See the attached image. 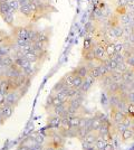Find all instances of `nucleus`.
Returning <instances> with one entry per match:
<instances>
[{
	"mask_svg": "<svg viewBox=\"0 0 134 150\" xmlns=\"http://www.w3.org/2000/svg\"><path fill=\"white\" fill-rule=\"evenodd\" d=\"M120 136H121L122 142H128V140H132L134 138V131L132 130V128H128L125 131L122 132Z\"/></svg>",
	"mask_w": 134,
	"mask_h": 150,
	"instance_id": "nucleus-16",
	"label": "nucleus"
},
{
	"mask_svg": "<svg viewBox=\"0 0 134 150\" xmlns=\"http://www.w3.org/2000/svg\"><path fill=\"white\" fill-rule=\"evenodd\" d=\"M112 29L114 31V35L116 39L117 40H121L122 37H123V34H124V31H123V26L122 25H117L115 26V27H112Z\"/></svg>",
	"mask_w": 134,
	"mask_h": 150,
	"instance_id": "nucleus-25",
	"label": "nucleus"
},
{
	"mask_svg": "<svg viewBox=\"0 0 134 150\" xmlns=\"http://www.w3.org/2000/svg\"><path fill=\"white\" fill-rule=\"evenodd\" d=\"M15 111V106L9 105V104H4L0 106V114L5 120H8L9 118H11Z\"/></svg>",
	"mask_w": 134,
	"mask_h": 150,
	"instance_id": "nucleus-9",
	"label": "nucleus"
},
{
	"mask_svg": "<svg viewBox=\"0 0 134 150\" xmlns=\"http://www.w3.org/2000/svg\"><path fill=\"white\" fill-rule=\"evenodd\" d=\"M111 77H112L113 82H117V83L122 82V73L119 72V71H116V69L111 73Z\"/></svg>",
	"mask_w": 134,
	"mask_h": 150,
	"instance_id": "nucleus-33",
	"label": "nucleus"
},
{
	"mask_svg": "<svg viewBox=\"0 0 134 150\" xmlns=\"http://www.w3.org/2000/svg\"><path fill=\"white\" fill-rule=\"evenodd\" d=\"M60 125H62V117L55 113H49V117L47 118V127L58 129Z\"/></svg>",
	"mask_w": 134,
	"mask_h": 150,
	"instance_id": "nucleus-7",
	"label": "nucleus"
},
{
	"mask_svg": "<svg viewBox=\"0 0 134 150\" xmlns=\"http://www.w3.org/2000/svg\"><path fill=\"white\" fill-rule=\"evenodd\" d=\"M17 150H30V147H29L28 144L21 142V144H19V147L17 148Z\"/></svg>",
	"mask_w": 134,
	"mask_h": 150,
	"instance_id": "nucleus-47",
	"label": "nucleus"
},
{
	"mask_svg": "<svg viewBox=\"0 0 134 150\" xmlns=\"http://www.w3.org/2000/svg\"><path fill=\"white\" fill-rule=\"evenodd\" d=\"M92 50H93V53H94L95 61H97V62L102 63L103 61L107 57L106 56V54H105V48L102 47L100 44H97V42H96V40H95V43H94V45H93Z\"/></svg>",
	"mask_w": 134,
	"mask_h": 150,
	"instance_id": "nucleus-3",
	"label": "nucleus"
},
{
	"mask_svg": "<svg viewBox=\"0 0 134 150\" xmlns=\"http://www.w3.org/2000/svg\"><path fill=\"white\" fill-rule=\"evenodd\" d=\"M73 72L77 75V76H81L82 79H85L86 76H88V73H89V69H87V66L84 64V62H81L78 63V65H77L75 69H73Z\"/></svg>",
	"mask_w": 134,
	"mask_h": 150,
	"instance_id": "nucleus-8",
	"label": "nucleus"
},
{
	"mask_svg": "<svg viewBox=\"0 0 134 150\" xmlns=\"http://www.w3.org/2000/svg\"><path fill=\"white\" fill-rule=\"evenodd\" d=\"M18 4L19 6H25V5H28L29 4V0H18Z\"/></svg>",
	"mask_w": 134,
	"mask_h": 150,
	"instance_id": "nucleus-49",
	"label": "nucleus"
},
{
	"mask_svg": "<svg viewBox=\"0 0 134 150\" xmlns=\"http://www.w3.org/2000/svg\"><path fill=\"white\" fill-rule=\"evenodd\" d=\"M83 115L81 114H76V115H73L69 118V125L72 128H78L82 125V121H83Z\"/></svg>",
	"mask_w": 134,
	"mask_h": 150,
	"instance_id": "nucleus-15",
	"label": "nucleus"
},
{
	"mask_svg": "<svg viewBox=\"0 0 134 150\" xmlns=\"http://www.w3.org/2000/svg\"><path fill=\"white\" fill-rule=\"evenodd\" d=\"M131 88H132V91H134V81L132 82V84H131Z\"/></svg>",
	"mask_w": 134,
	"mask_h": 150,
	"instance_id": "nucleus-52",
	"label": "nucleus"
},
{
	"mask_svg": "<svg viewBox=\"0 0 134 150\" xmlns=\"http://www.w3.org/2000/svg\"><path fill=\"white\" fill-rule=\"evenodd\" d=\"M95 80L93 79V77H91V76H86L85 79H84L83 81V84L81 85V88H79V90L81 91H83L84 93H88L89 91L92 90V88H93V85L95 84Z\"/></svg>",
	"mask_w": 134,
	"mask_h": 150,
	"instance_id": "nucleus-10",
	"label": "nucleus"
},
{
	"mask_svg": "<svg viewBox=\"0 0 134 150\" xmlns=\"http://www.w3.org/2000/svg\"><path fill=\"white\" fill-rule=\"evenodd\" d=\"M57 150H66V149H65V147H64V148H60V149H57Z\"/></svg>",
	"mask_w": 134,
	"mask_h": 150,
	"instance_id": "nucleus-54",
	"label": "nucleus"
},
{
	"mask_svg": "<svg viewBox=\"0 0 134 150\" xmlns=\"http://www.w3.org/2000/svg\"><path fill=\"white\" fill-rule=\"evenodd\" d=\"M114 44H115L114 42H109V43H107L106 46H105V54H106L107 58H109V59H113L114 55L116 54V53H115Z\"/></svg>",
	"mask_w": 134,
	"mask_h": 150,
	"instance_id": "nucleus-17",
	"label": "nucleus"
},
{
	"mask_svg": "<svg viewBox=\"0 0 134 150\" xmlns=\"http://www.w3.org/2000/svg\"><path fill=\"white\" fill-rule=\"evenodd\" d=\"M115 53H122L124 50V44L122 40H119V42H115Z\"/></svg>",
	"mask_w": 134,
	"mask_h": 150,
	"instance_id": "nucleus-40",
	"label": "nucleus"
},
{
	"mask_svg": "<svg viewBox=\"0 0 134 150\" xmlns=\"http://www.w3.org/2000/svg\"><path fill=\"white\" fill-rule=\"evenodd\" d=\"M9 0H0V2H8Z\"/></svg>",
	"mask_w": 134,
	"mask_h": 150,
	"instance_id": "nucleus-53",
	"label": "nucleus"
},
{
	"mask_svg": "<svg viewBox=\"0 0 134 150\" xmlns=\"http://www.w3.org/2000/svg\"><path fill=\"white\" fill-rule=\"evenodd\" d=\"M94 115H95L97 119L101 120L102 122H104V121H106V120L109 119V117H106V115H105V114H104L103 112H101V111H97V112H96Z\"/></svg>",
	"mask_w": 134,
	"mask_h": 150,
	"instance_id": "nucleus-42",
	"label": "nucleus"
},
{
	"mask_svg": "<svg viewBox=\"0 0 134 150\" xmlns=\"http://www.w3.org/2000/svg\"><path fill=\"white\" fill-rule=\"evenodd\" d=\"M65 144H66V138H64L63 136H60L59 133H57L56 136L51 139H46L44 146H51L55 150L64 148Z\"/></svg>",
	"mask_w": 134,
	"mask_h": 150,
	"instance_id": "nucleus-1",
	"label": "nucleus"
},
{
	"mask_svg": "<svg viewBox=\"0 0 134 150\" xmlns=\"http://www.w3.org/2000/svg\"><path fill=\"white\" fill-rule=\"evenodd\" d=\"M119 91H120V83H117V82H113L109 88L104 90V92H105V94H106L107 96H111V95H113V94H117Z\"/></svg>",
	"mask_w": 134,
	"mask_h": 150,
	"instance_id": "nucleus-13",
	"label": "nucleus"
},
{
	"mask_svg": "<svg viewBox=\"0 0 134 150\" xmlns=\"http://www.w3.org/2000/svg\"><path fill=\"white\" fill-rule=\"evenodd\" d=\"M101 103H102L104 106L109 105V96L105 94V92L102 93V96H101Z\"/></svg>",
	"mask_w": 134,
	"mask_h": 150,
	"instance_id": "nucleus-43",
	"label": "nucleus"
},
{
	"mask_svg": "<svg viewBox=\"0 0 134 150\" xmlns=\"http://www.w3.org/2000/svg\"><path fill=\"white\" fill-rule=\"evenodd\" d=\"M97 82L100 83V86H101L103 90H105V88H107L109 85L113 83V80H112V77H111V74H107V75L102 76Z\"/></svg>",
	"mask_w": 134,
	"mask_h": 150,
	"instance_id": "nucleus-12",
	"label": "nucleus"
},
{
	"mask_svg": "<svg viewBox=\"0 0 134 150\" xmlns=\"http://www.w3.org/2000/svg\"><path fill=\"white\" fill-rule=\"evenodd\" d=\"M82 148H83V150H98L96 148L95 144H85V142H82Z\"/></svg>",
	"mask_w": 134,
	"mask_h": 150,
	"instance_id": "nucleus-41",
	"label": "nucleus"
},
{
	"mask_svg": "<svg viewBox=\"0 0 134 150\" xmlns=\"http://www.w3.org/2000/svg\"><path fill=\"white\" fill-rule=\"evenodd\" d=\"M115 125V130H116V133L117 134H121L123 131H125L126 129H128V127L124 125L123 122H121V123H117V125Z\"/></svg>",
	"mask_w": 134,
	"mask_h": 150,
	"instance_id": "nucleus-38",
	"label": "nucleus"
},
{
	"mask_svg": "<svg viewBox=\"0 0 134 150\" xmlns=\"http://www.w3.org/2000/svg\"><path fill=\"white\" fill-rule=\"evenodd\" d=\"M21 100V96L17 91H13V92H9L5 96V104H9V105L16 106L18 105L19 101Z\"/></svg>",
	"mask_w": 134,
	"mask_h": 150,
	"instance_id": "nucleus-4",
	"label": "nucleus"
},
{
	"mask_svg": "<svg viewBox=\"0 0 134 150\" xmlns=\"http://www.w3.org/2000/svg\"><path fill=\"white\" fill-rule=\"evenodd\" d=\"M74 77H75V73L72 71L69 73H67V74H65L62 79H60V81H63L68 86V88H72V83H73V80H74Z\"/></svg>",
	"mask_w": 134,
	"mask_h": 150,
	"instance_id": "nucleus-20",
	"label": "nucleus"
},
{
	"mask_svg": "<svg viewBox=\"0 0 134 150\" xmlns=\"http://www.w3.org/2000/svg\"><path fill=\"white\" fill-rule=\"evenodd\" d=\"M122 81L128 83V84H132V82L134 81V71L132 67H128L125 72L122 73Z\"/></svg>",
	"mask_w": 134,
	"mask_h": 150,
	"instance_id": "nucleus-11",
	"label": "nucleus"
},
{
	"mask_svg": "<svg viewBox=\"0 0 134 150\" xmlns=\"http://www.w3.org/2000/svg\"><path fill=\"white\" fill-rule=\"evenodd\" d=\"M95 43V39H91V38H84L83 43V50H89L93 48V45Z\"/></svg>",
	"mask_w": 134,
	"mask_h": 150,
	"instance_id": "nucleus-30",
	"label": "nucleus"
},
{
	"mask_svg": "<svg viewBox=\"0 0 134 150\" xmlns=\"http://www.w3.org/2000/svg\"><path fill=\"white\" fill-rule=\"evenodd\" d=\"M43 150H55L53 147H51V146H44V149Z\"/></svg>",
	"mask_w": 134,
	"mask_h": 150,
	"instance_id": "nucleus-50",
	"label": "nucleus"
},
{
	"mask_svg": "<svg viewBox=\"0 0 134 150\" xmlns=\"http://www.w3.org/2000/svg\"><path fill=\"white\" fill-rule=\"evenodd\" d=\"M63 103H66V102H63L60 99H58L57 96H55V95H54V100H53V108L58 106V105H62Z\"/></svg>",
	"mask_w": 134,
	"mask_h": 150,
	"instance_id": "nucleus-44",
	"label": "nucleus"
},
{
	"mask_svg": "<svg viewBox=\"0 0 134 150\" xmlns=\"http://www.w3.org/2000/svg\"><path fill=\"white\" fill-rule=\"evenodd\" d=\"M13 63L17 65V66H19L21 69H25L27 67H29L30 65H32V63L29 62L26 57H21V58H17V59H15Z\"/></svg>",
	"mask_w": 134,
	"mask_h": 150,
	"instance_id": "nucleus-18",
	"label": "nucleus"
},
{
	"mask_svg": "<svg viewBox=\"0 0 134 150\" xmlns=\"http://www.w3.org/2000/svg\"><path fill=\"white\" fill-rule=\"evenodd\" d=\"M1 18H2V20L5 21V24H6V25L10 26V27H13V21H15V13H13L9 11V13L2 15V16H1Z\"/></svg>",
	"mask_w": 134,
	"mask_h": 150,
	"instance_id": "nucleus-19",
	"label": "nucleus"
},
{
	"mask_svg": "<svg viewBox=\"0 0 134 150\" xmlns=\"http://www.w3.org/2000/svg\"><path fill=\"white\" fill-rule=\"evenodd\" d=\"M1 64H2V66H4L5 69H8V67H10L13 64V58L10 56V55H6V56L2 57Z\"/></svg>",
	"mask_w": 134,
	"mask_h": 150,
	"instance_id": "nucleus-27",
	"label": "nucleus"
},
{
	"mask_svg": "<svg viewBox=\"0 0 134 150\" xmlns=\"http://www.w3.org/2000/svg\"><path fill=\"white\" fill-rule=\"evenodd\" d=\"M131 19H132V16L128 13H123V15H120V16H119V21H120V25H122V26L130 25Z\"/></svg>",
	"mask_w": 134,
	"mask_h": 150,
	"instance_id": "nucleus-22",
	"label": "nucleus"
},
{
	"mask_svg": "<svg viewBox=\"0 0 134 150\" xmlns=\"http://www.w3.org/2000/svg\"><path fill=\"white\" fill-rule=\"evenodd\" d=\"M68 86L65 84L63 81H58L55 85H54V88H53V92L51 93H56V92H59V91H65V90H67Z\"/></svg>",
	"mask_w": 134,
	"mask_h": 150,
	"instance_id": "nucleus-26",
	"label": "nucleus"
},
{
	"mask_svg": "<svg viewBox=\"0 0 134 150\" xmlns=\"http://www.w3.org/2000/svg\"><path fill=\"white\" fill-rule=\"evenodd\" d=\"M128 67H130V66H128V65L125 62L117 63V67H116V71H119V72L123 73V72H125V71H126Z\"/></svg>",
	"mask_w": 134,
	"mask_h": 150,
	"instance_id": "nucleus-39",
	"label": "nucleus"
},
{
	"mask_svg": "<svg viewBox=\"0 0 134 150\" xmlns=\"http://www.w3.org/2000/svg\"><path fill=\"white\" fill-rule=\"evenodd\" d=\"M11 36L13 38H20V39H28L29 36V27L28 26H19V27H13V34Z\"/></svg>",
	"mask_w": 134,
	"mask_h": 150,
	"instance_id": "nucleus-2",
	"label": "nucleus"
},
{
	"mask_svg": "<svg viewBox=\"0 0 134 150\" xmlns=\"http://www.w3.org/2000/svg\"><path fill=\"white\" fill-rule=\"evenodd\" d=\"M133 71H134V67H133Z\"/></svg>",
	"mask_w": 134,
	"mask_h": 150,
	"instance_id": "nucleus-55",
	"label": "nucleus"
},
{
	"mask_svg": "<svg viewBox=\"0 0 134 150\" xmlns=\"http://www.w3.org/2000/svg\"><path fill=\"white\" fill-rule=\"evenodd\" d=\"M34 138H35V141L37 142V144H44L45 141H46V138L43 133H40V132H37V133H35L34 134Z\"/></svg>",
	"mask_w": 134,
	"mask_h": 150,
	"instance_id": "nucleus-36",
	"label": "nucleus"
},
{
	"mask_svg": "<svg viewBox=\"0 0 134 150\" xmlns=\"http://www.w3.org/2000/svg\"><path fill=\"white\" fill-rule=\"evenodd\" d=\"M82 59L85 62H91V61H95V56L93 50H82Z\"/></svg>",
	"mask_w": 134,
	"mask_h": 150,
	"instance_id": "nucleus-21",
	"label": "nucleus"
},
{
	"mask_svg": "<svg viewBox=\"0 0 134 150\" xmlns=\"http://www.w3.org/2000/svg\"><path fill=\"white\" fill-rule=\"evenodd\" d=\"M22 74V69L19 66H17L15 63L10 67L5 69V77H9V79H17L18 76Z\"/></svg>",
	"mask_w": 134,
	"mask_h": 150,
	"instance_id": "nucleus-5",
	"label": "nucleus"
},
{
	"mask_svg": "<svg viewBox=\"0 0 134 150\" xmlns=\"http://www.w3.org/2000/svg\"><path fill=\"white\" fill-rule=\"evenodd\" d=\"M8 5H9V8H10V11L13 13H18L19 11V4H18V0H9L8 1Z\"/></svg>",
	"mask_w": 134,
	"mask_h": 150,
	"instance_id": "nucleus-29",
	"label": "nucleus"
},
{
	"mask_svg": "<svg viewBox=\"0 0 134 150\" xmlns=\"http://www.w3.org/2000/svg\"><path fill=\"white\" fill-rule=\"evenodd\" d=\"M53 100H54V94L51 93L47 96L46 103H45V109H46V111L48 113H51V110H53Z\"/></svg>",
	"mask_w": 134,
	"mask_h": 150,
	"instance_id": "nucleus-28",
	"label": "nucleus"
},
{
	"mask_svg": "<svg viewBox=\"0 0 134 150\" xmlns=\"http://www.w3.org/2000/svg\"><path fill=\"white\" fill-rule=\"evenodd\" d=\"M120 101H121V98L119 96V94H113V95L109 96V106L111 109L116 108L117 104L120 103Z\"/></svg>",
	"mask_w": 134,
	"mask_h": 150,
	"instance_id": "nucleus-23",
	"label": "nucleus"
},
{
	"mask_svg": "<svg viewBox=\"0 0 134 150\" xmlns=\"http://www.w3.org/2000/svg\"><path fill=\"white\" fill-rule=\"evenodd\" d=\"M125 118H126V115L122 112V111H120L119 109H116V108H112V109H111V118H109V119L112 120V122H113L114 125H117V123L123 122Z\"/></svg>",
	"mask_w": 134,
	"mask_h": 150,
	"instance_id": "nucleus-6",
	"label": "nucleus"
},
{
	"mask_svg": "<svg viewBox=\"0 0 134 150\" xmlns=\"http://www.w3.org/2000/svg\"><path fill=\"white\" fill-rule=\"evenodd\" d=\"M131 128H132V130L134 131V119L132 120V125H131Z\"/></svg>",
	"mask_w": 134,
	"mask_h": 150,
	"instance_id": "nucleus-51",
	"label": "nucleus"
},
{
	"mask_svg": "<svg viewBox=\"0 0 134 150\" xmlns=\"http://www.w3.org/2000/svg\"><path fill=\"white\" fill-rule=\"evenodd\" d=\"M9 11H10V8H9L8 2H0V16L9 13Z\"/></svg>",
	"mask_w": 134,
	"mask_h": 150,
	"instance_id": "nucleus-37",
	"label": "nucleus"
},
{
	"mask_svg": "<svg viewBox=\"0 0 134 150\" xmlns=\"http://www.w3.org/2000/svg\"><path fill=\"white\" fill-rule=\"evenodd\" d=\"M115 2L117 7H126L128 5V0H115Z\"/></svg>",
	"mask_w": 134,
	"mask_h": 150,
	"instance_id": "nucleus-45",
	"label": "nucleus"
},
{
	"mask_svg": "<svg viewBox=\"0 0 134 150\" xmlns=\"http://www.w3.org/2000/svg\"><path fill=\"white\" fill-rule=\"evenodd\" d=\"M105 144H106V141H105V139L97 136V139H96V141H95L96 148H97L98 150H103V148L105 147Z\"/></svg>",
	"mask_w": 134,
	"mask_h": 150,
	"instance_id": "nucleus-34",
	"label": "nucleus"
},
{
	"mask_svg": "<svg viewBox=\"0 0 134 150\" xmlns=\"http://www.w3.org/2000/svg\"><path fill=\"white\" fill-rule=\"evenodd\" d=\"M55 96H57L58 99L63 101V102H67L68 101V96H67V93H66V90L65 91H59V92H56V93H53Z\"/></svg>",
	"mask_w": 134,
	"mask_h": 150,
	"instance_id": "nucleus-35",
	"label": "nucleus"
},
{
	"mask_svg": "<svg viewBox=\"0 0 134 150\" xmlns=\"http://www.w3.org/2000/svg\"><path fill=\"white\" fill-rule=\"evenodd\" d=\"M88 75L91 76V77H93L96 82L98 81V80L102 77V74H101V72H100V69H98V65H97L96 67H94V69H89Z\"/></svg>",
	"mask_w": 134,
	"mask_h": 150,
	"instance_id": "nucleus-24",
	"label": "nucleus"
},
{
	"mask_svg": "<svg viewBox=\"0 0 134 150\" xmlns=\"http://www.w3.org/2000/svg\"><path fill=\"white\" fill-rule=\"evenodd\" d=\"M128 102H131V103L134 104V91H130V92H128Z\"/></svg>",
	"mask_w": 134,
	"mask_h": 150,
	"instance_id": "nucleus-48",
	"label": "nucleus"
},
{
	"mask_svg": "<svg viewBox=\"0 0 134 150\" xmlns=\"http://www.w3.org/2000/svg\"><path fill=\"white\" fill-rule=\"evenodd\" d=\"M83 81H84V79H82L81 76H77V75L75 74V77H74L73 83H72V88L78 90V88H81V85L83 84Z\"/></svg>",
	"mask_w": 134,
	"mask_h": 150,
	"instance_id": "nucleus-31",
	"label": "nucleus"
},
{
	"mask_svg": "<svg viewBox=\"0 0 134 150\" xmlns=\"http://www.w3.org/2000/svg\"><path fill=\"white\" fill-rule=\"evenodd\" d=\"M19 13L22 15V16H25L26 18L28 19H32V16H34V11H32V7L30 5L28 4V5H25V6H21L19 8Z\"/></svg>",
	"mask_w": 134,
	"mask_h": 150,
	"instance_id": "nucleus-14",
	"label": "nucleus"
},
{
	"mask_svg": "<svg viewBox=\"0 0 134 150\" xmlns=\"http://www.w3.org/2000/svg\"><path fill=\"white\" fill-rule=\"evenodd\" d=\"M102 125V121L100 119H97L95 115L93 117V122H92V129H93V131L94 132H97L98 131V129H100V127Z\"/></svg>",
	"mask_w": 134,
	"mask_h": 150,
	"instance_id": "nucleus-32",
	"label": "nucleus"
},
{
	"mask_svg": "<svg viewBox=\"0 0 134 150\" xmlns=\"http://www.w3.org/2000/svg\"><path fill=\"white\" fill-rule=\"evenodd\" d=\"M103 150H115L114 144H112V142H106V144H105V147L103 148Z\"/></svg>",
	"mask_w": 134,
	"mask_h": 150,
	"instance_id": "nucleus-46",
	"label": "nucleus"
}]
</instances>
